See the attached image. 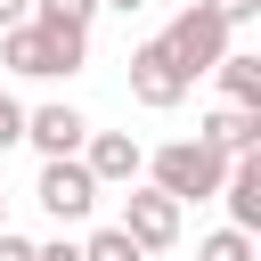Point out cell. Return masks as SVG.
<instances>
[{
    "mask_svg": "<svg viewBox=\"0 0 261 261\" xmlns=\"http://www.w3.org/2000/svg\"><path fill=\"white\" fill-rule=\"evenodd\" d=\"M16 24H33V0H0V33H16Z\"/></svg>",
    "mask_w": 261,
    "mask_h": 261,
    "instance_id": "cell-18",
    "label": "cell"
},
{
    "mask_svg": "<svg viewBox=\"0 0 261 261\" xmlns=\"http://www.w3.org/2000/svg\"><path fill=\"white\" fill-rule=\"evenodd\" d=\"M196 261H253V237H245V228H212V237L196 245Z\"/></svg>",
    "mask_w": 261,
    "mask_h": 261,
    "instance_id": "cell-13",
    "label": "cell"
},
{
    "mask_svg": "<svg viewBox=\"0 0 261 261\" xmlns=\"http://www.w3.org/2000/svg\"><path fill=\"white\" fill-rule=\"evenodd\" d=\"M204 8H212V16H220V24H228V33H237V24H253V16H261V0H204Z\"/></svg>",
    "mask_w": 261,
    "mask_h": 261,
    "instance_id": "cell-15",
    "label": "cell"
},
{
    "mask_svg": "<svg viewBox=\"0 0 261 261\" xmlns=\"http://www.w3.org/2000/svg\"><path fill=\"white\" fill-rule=\"evenodd\" d=\"M33 261H82V245H65V237H57V245H33Z\"/></svg>",
    "mask_w": 261,
    "mask_h": 261,
    "instance_id": "cell-19",
    "label": "cell"
},
{
    "mask_svg": "<svg viewBox=\"0 0 261 261\" xmlns=\"http://www.w3.org/2000/svg\"><path fill=\"white\" fill-rule=\"evenodd\" d=\"M82 261H147L122 228H90V245H82Z\"/></svg>",
    "mask_w": 261,
    "mask_h": 261,
    "instance_id": "cell-14",
    "label": "cell"
},
{
    "mask_svg": "<svg viewBox=\"0 0 261 261\" xmlns=\"http://www.w3.org/2000/svg\"><path fill=\"white\" fill-rule=\"evenodd\" d=\"M114 228H122L139 253H171V245H179V204H171V196H155V188H130Z\"/></svg>",
    "mask_w": 261,
    "mask_h": 261,
    "instance_id": "cell-5",
    "label": "cell"
},
{
    "mask_svg": "<svg viewBox=\"0 0 261 261\" xmlns=\"http://www.w3.org/2000/svg\"><path fill=\"white\" fill-rule=\"evenodd\" d=\"M147 171H155V196H171V204H204V196H220L228 155H212L204 139H171V147L147 155Z\"/></svg>",
    "mask_w": 261,
    "mask_h": 261,
    "instance_id": "cell-2",
    "label": "cell"
},
{
    "mask_svg": "<svg viewBox=\"0 0 261 261\" xmlns=\"http://www.w3.org/2000/svg\"><path fill=\"white\" fill-rule=\"evenodd\" d=\"M212 73H220V98H228V106H253V114H261V57H253V49H228Z\"/></svg>",
    "mask_w": 261,
    "mask_h": 261,
    "instance_id": "cell-11",
    "label": "cell"
},
{
    "mask_svg": "<svg viewBox=\"0 0 261 261\" xmlns=\"http://www.w3.org/2000/svg\"><path fill=\"white\" fill-rule=\"evenodd\" d=\"M82 57H90V33H57V24H16V33H0V65H8V73H33V82L82 73Z\"/></svg>",
    "mask_w": 261,
    "mask_h": 261,
    "instance_id": "cell-1",
    "label": "cell"
},
{
    "mask_svg": "<svg viewBox=\"0 0 261 261\" xmlns=\"http://www.w3.org/2000/svg\"><path fill=\"white\" fill-rule=\"evenodd\" d=\"M98 8H147V0H98Z\"/></svg>",
    "mask_w": 261,
    "mask_h": 261,
    "instance_id": "cell-20",
    "label": "cell"
},
{
    "mask_svg": "<svg viewBox=\"0 0 261 261\" xmlns=\"http://www.w3.org/2000/svg\"><path fill=\"white\" fill-rule=\"evenodd\" d=\"M16 139H24V106H16V98H0V155H8Z\"/></svg>",
    "mask_w": 261,
    "mask_h": 261,
    "instance_id": "cell-16",
    "label": "cell"
},
{
    "mask_svg": "<svg viewBox=\"0 0 261 261\" xmlns=\"http://www.w3.org/2000/svg\"><path fill=\"white\" fill-rule=\"evenodd\" d=\"M0 261H33V237H16V228H0Z\"/></svg>",
    "mask_w": 261,
    "mask_h": 261,
    "instance_id": "cell-17",
    "label": "cell"
},
{
    "mask_svg": "<svg viewBox=\"0 0 261 261\" xmlns=\"http://www.w3.org/2000/svg\"><path fill=\"white\" fill-rule=\"evenodd\" d=\"M33 204H41L49 220H90V204H98V179L82 171V155H57V163H41V179H33Z\"/></svg>",
    "mask_w": 261,
    "mask_h": 261,
    "instance_id": "cell-4",
    "label": "cell"
},
{
    "mask_svg": "<svg viewBox=\"0 0 261 261\" xmlns=\"http://www.w3.org/2000/svg\"><path fill=\"white\" fill-rule=\"evenodd\" d=\"M0 228H8V196H0Z\"/></svg>",
    "mask_w": 261,
    "mask_h": 261,
    "instance_id": "cell-21",
    "label": "cell"
},
{
    "mask_svg": "<svg viewBox=\"0 0 261 261\" xmlns=\"http://www.w3.org/2000/svg\"><path fill=\"white\" fill-rule=\"evenodd\" d=\"M155 41L171 49V65H179L188 82H196V73H212V65L228 57V24H220V16L204 8V0H188V8H179V16H171V24L155 33Z\"/></svg>",
    "mask_w": 261,
    "mask_h": 261,
    "instance_id": "cell-3",
    "label": "cell"
},
{
    "mask_svg": "<svg viewBox=\"0 0 261 261\" xmlns=\"http://www.w3.org/2000/svg\"><path fill=\"white\" fill-rule=\"evenodd\" d=\"M24 139L41 147V163H57V155H82L90 122H82L73 106H33V114H24Z\"/></svg>",
    "mask_w": 261,
    "mask_h": 261,
    "instance_id": "cell-8",
    "label": "cell"
},
{
    "mask_svg": "<svg viewBox=\"0 0 261 261\" xmlns=\"http://www.w3.org/2000/svg\"><path fill=\"white\" fill-rule=\"evenodd\" d=\"M188 90H196V82L171 65V49H163V41H139V49H130V98H139V106H155V114H163V106H179Z\"/></svg>",
    "mask_w": 261,
    "mask_h": 261,
    "instance_id": "cell-6",
    "label": "cell"
},
{
    "mask_svg": "<svg viewBox=\"0 0 261 261\" xmlns=\"http://www.w3.org/2000/svg\"><path fill=\"white\" fill-rule=\"evenodd\" d=\"M82 171H90L98 188H130V179L147 171V155H139L130 130H90V139H82Z\"/></svg>",
    "mask_w": 261,
    "mask_h": 261,
    "instance_id": "cell-7",
    "label": "cell"
},
{
    "mask_svg": "<svg viewBox=\"0 0 261 261\" xmlns=\"http://www.w3.org/2000/svg\"><path fill=\"white\" fill-rule=\"evenodd\" d=\"M98 0H33V24H57V33H90Z\"/></svg>",
    "mask_w": 261,
    "mask_h": 261,
    "instance_id": "cell-12",
    "label": "cell"
},
{
    "mask_svg": "<svg viewBox=\"0 0 261 261\" xmlns=\"http://www.w3.org/2000/svg\"><path fill=\"white\" fill-rule=\"evenodd\" d=\"M220 196H228V228H261V155H237L228 163V179H220Z\"/></svg>",
    "mask_w": 261,
    "mask_h": 261,
    "instance_id": "cell-10",
    "label": "cell"
},
{
    "mask_svg": "<svg viewBox=\"0 0 261 261\" xmlns=\"http://www.w3.org/2000/svg\"><path fill=\"white\" fill-rule=\"evenodd\" d=\"M196 139H204L212 155H228V163H237V155H261V114H253V106H220V114H204Z\"/></svg>",
    "mask_w": 261,
    "mask_h": 261,
    "instance_id": "cell-9",
    "label": "cell"
}]
</instances>
